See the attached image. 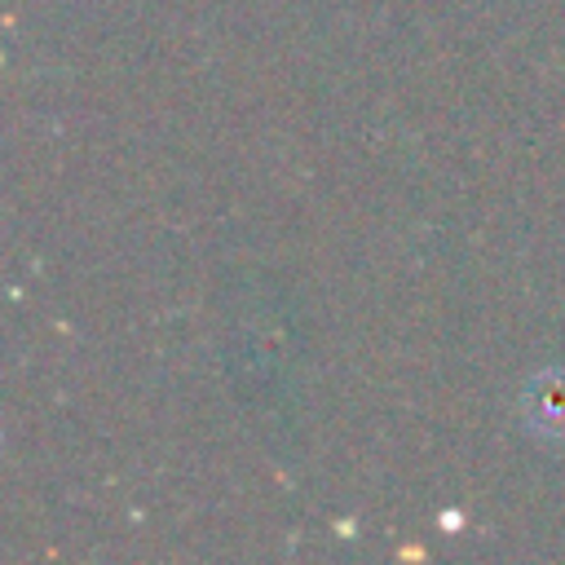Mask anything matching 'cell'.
I'll use <instances>...</instances> for the list:
<instances>
[{
  "label": "cell",
  "instance_id": "1",
  "mask_svg": "<svg viewBox=\"0 0 565 565\" xmlns=\"http://www.w3.org/2000/svg\"><path fill=\"white\" fill-rule=\"evenodd\" d=\"M525 419L543 437H565V371H543L530 380Z\"/></svg>",
  "mask_w": 565,
  "mask_h": 565
}]
</instances>
